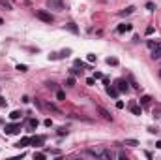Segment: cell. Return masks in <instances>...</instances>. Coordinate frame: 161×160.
I'll use <instances>...</instances> for the list:
<instances>
[{"label": "cell", "instance_id": "1", "mask_svg": "<svg viewBox=\"0 0 161 160\" xmlns=\"http://www.w3.org/2000/svg\"><path fill=\"white\" fill-rule=\"evenodd\" d=\"M36 17H38V19H41L43 23H49V25H51L53 21H55V17H53L51 13L43 12V10H39V12H36Z\"/></svg>", "mask_w": 161, "mask_h": 160}, {"label": "cell", "instance_id": "2", "mask_svg": "<svg viewBox=\"0 0 161 160\" xmlns=\"http://www.w3.org/2000/svg\"><path fill=\"white\" fill-rule=\"evenodd\" d=\"M114 85H116V89H118L120 92H126V91H127V81H126V79H122V77L114 81Z\"/></svg>", "mask_w": 161, "mask_h": 160}, {"label": "cell", "instance_id": "3", "mask_svg": "<svg viewBox=\"0 0 161 160\" xmlns=\"http://www.w3.org/2000/svg\"><path fill=\"white\" fill-rule=\"evenodd\" d=\"M47 6L55 8V10H60V12L64 10V2H60V0H47Z\"/></svg>", "mask_w": 161, "mask_h": 160}, {"label": "cell", "instance_id": "4", "mask_svg": "<svg viewBox=\"0 0 161 160\" xmlns=\"http://www.w3.org/2000/svg\"><path fill=\"white\" fill-rule=\"evenodd\" d=\"M96 109H98V113H99V115H101V117H103V119H105V121H112V115H110V113L107 111L105 108H101V106H98V108H96Z\"/></svg>", "mask_w": 161, "mask_h": 160}, {"label": "cell", "instance_id": "5", "mask_svg": "<svg viewBox=\"0 0 161 160\" xmlns=\"http://www.w3.org/2000/svg\"><path fill=\"white\" fill-rule=\"evenodd\" d=\"M19 128H21L19 124H8L4 132H6V134H17V132H19Z\"/></svg>", "mask_w": 161, "mask_h": 160}, {"label": "cell", "instance_id": "6", "mask_svg": "<svg viewBox=\"0 0 161 160\" xmlns=\"http://www.w3.org/2000/svg\"><path fill=\"white\" fill-rule=\"evenodd\" d=\"M118 92H120V91H118L116 87H110V85H107V94H109L110 98H118Z\"/></svg>", "mask_w": 161, "mask_h": 160}, {"label": "cell", "instance_id": "7", "mask_svg": "<svg viewBox=\"0 0 161 160\" xmlns=\"http://www.w3.org/2000/svg\"><path fill=\"white\" fill-rule=\"evenodd\" d=\"M129 109H131V113H133V115H141V111H142L141 106H137L135 102H131V104H129Z\"/></svg>", "mask_w": 161, "mask_h": 160}, {"label": "cell", "instance_id": "8", "mask_svg": "<svg viewBox=\"0 0 161 160\" xmlns=\"http://www.w3.org/2000/svg\"><path fill=\"white\" fill-rule=\"evenodd\" d=\"M99 158L112 160V158H114V153H110V151H99Z\"/></svg>", "mask_w": 161, "mask_h": 160}, {"label": "cell", "instance_id": "9", "mask_svg": "<svg viewBox=\"0 0 161 160\" xmlns=\"http://www.w3.org/2000/svg\"><path fill=\"white\" fill-rule=\"evenodd\" d=\"M152 59H154V60L161 59V45H157V47H154V51H152Z\"/></svg>", "mask_w": 161, "mask_h": 160}, {"label": "cell", "instance_id": "10", "mask_svg": "<svg viewBox=\"0 0 161 160\" xmlns=\"http://www.w3.org/2000/svg\"><path fill=\"white\" fill-rule=\"evenodd\" d=\"M141 106H148L150 102H152V96H148V94H144V96H141Z\"/></svg>", "mask_w": 161, "mask_h": 160}, {"label": "cell", "instance_id": "11", "mask_svg": "<svg viewBox=\"0 0 161 160\" xmlns=\"http://www.w3.org/2000/svg\"><path fill=\"white\" fill-rule=\"evenodd\" d=\"M43 140H45V138H41V136H38V138H30V143H32V145H41V143H43Z\"/></svg>", "mask_w": 161, "mask_h": 160}, {"label": "cell", "instance_id": "12", "mask_svg": "<svg viewBox=\"0 0 161 160\" xmlns=\"http://www.w3.org/2000/svg\"><path fill=\"white\" fill-rule=\"evenodd\" d=\"M28 143H30V138H23L19 143H15V147H19V149H21V147H26Z\"/></svg>", "mask_w": 161, "mask_h": 160}, {"label": "cell", "instance_id": "13", "mask_svg": "<svg viewBox=\"0 0 161 160\" xmlns=\"http://www.w3.org/2000/svg\"><path fill=\"white\" fill-rule=\"evenodd\" d=\"M131 28H133V27H131V25H120V27H118V32H120V34H122V32H127V30H131Z\"/></svg>", "mask_w": 161, "mask_h": 160}, {"label": "cell", "instance_id": "14", "mask_svg": "<svg viewBox=\"0 0 161 160\" xmlns=\"http://www.w3.org/2000/svg\"><path fill=\"white\" fill-rule=\"evenodd\" d=\"M21 115H23L21 111H11V113H9V119H11V121H19Z\"/></svg>", "mask_w": 161, "mask_h": 160}, {"label": "cell", "instance_id": "15", "mask_svg": "<svg viewBox=\"0 0 161 160\" xmlns=\"http://www.w3.org/2000/svg\"><path fill=\"white\" fill-rule=\"evenodd\" d=\"M26 126H28V130H34V128H38V121H36V119H30Z\"/></svg>", "mask_w": 161, "mask_h": 160}, {"label": "cell", "instance_id": "16", "mask_svg": "<svg viewBox=\"0 0 161 160\" xmlns=\"http://www.w3.org/2000/svg\"><path fill=\"white\" fill-rule=\"evenodd\" d=\"M135 12V8L133 6H127L126 10H124V12H120V15H129V13H133Z\"/></svg>", "mask_w": 161, "mask_h": 160}, {"label": "cell", "instance_id": "17", "mask_svg": "<svg viewBox=\"0 0 161 160\" xmlns=\"http://www.w3.org/2000/svg\"><path fill=\"white\" fill-rule=\"evenodd\" d=\"M124 145H129V147H137L139 141H137V140H126V141H124Z\"/></svg>", "mask_w": 161, "mask_h": 160}, {"label": "cell", "instance_id": "18", "mask_svg": "<svg viewBox=\"0 0 161 160\" xmlns=\"http://www.w3.org/2000/svg\"><path fill=\"white\" fill-rule=\"evenodd\" d=\"M107 64H109V66H116V64H118V59H114V57H109V59H107Z\"/></svg>", "mask_w": 161, "mask_h": 160}, {"label": "cell", "instance_id": "19", "mask_svg": "<svg viewBox=\"0 0 161 160\" xmlns=\"http://www.w3.org/2000/svg\"><path fill=\"white\" fill-rule=\"evenodd\" d=\"M0 6H2L4 10H11V4H9V2H6V0H0Z\"/></svg>", "mask_w": 161, "mask_h": 160}, {"label": "cell", "instance_id": "20", "mask_svg": "<svg viewBox=\"0 0 161 160\" xmlns=\"http://www.w3.org/2000/svg\"><path fill=\"white\" fill-rule=\"evenodd\" d=\"M129 83L133 85V89H141V87L137 85V81H135V77H133V76H129Z\"/></svg>", "mask_w": 161, "mask_h": 160}, {"label": "cell", "instance_id": "21", "mask_svg": "<svg viewBox=\"0 0 161 160\" xmlns=\"http://www.w3.org/2000/svg\"><path fill=\"white\" fill-rule=\"evenodd\" d=\"M66 85H67V87H73V85H75V77H67Z\"/></svg>", "mask_w": 161, "mask_h": 160}, {"label": "cell", "instance_id": "22", "mask_svg": "<svg viewBox=\"0 0 161 160\" xmlns=\"http://www.w3.org/2000/svg\"><path fill=\"white\" fill-rule=\"evenodd\" d=\"M86 60H88V62H96V60H98V57H96V55H92V53H90V55L86 57Z\"/></svg>", "mask_w": 161, "mask_h": 160}, {"label": "cell", "instance_id": "23", "mask_svg": "<svg viewBox=\"0 0 161 160\" xmlns=\"http://www.w3.org/2000/svg\"><path fill=\"white\" fill-rule=\"evenodd\" d=\"M17 70H19V72H26L28 66H24V64H17Z\"/></svg>", "mask_w": 161, "mask_h": 160}, {"label": "cell", "instance_id": "24", "mask_svg": "<svg viewBox=\"0 0 161 160\" xmlns=\"http://www.w3.org/2000/svg\"><path fill=\"white\" fill-rule=\"evenodd\" d=\"M56 98H58V100H64V98H66V94H64L62 91H58V92H56Z\"/></svg>", "mask_w": 161, "mask_h": 160}, {"label": "cell", "instance_id": "25", "mask_svg": "<svg viewBox=\"0 0 161 160\" xmlns=\"http://www.w3.org/2000/svg\"><path fill=\"white\" fill-rule=\"evenodd\" d=\"M67 28H69V30H71V32H75V34H77V27H75V25H73V23H69V25H67Z\"/></svg>", "mask_w": 161, "mask_h": 160}, {"label": "cell", "instance_id": "26", "mask_svg": "<svg viewBox=\"0 0 161 160\" xmlns=\"http://www.w3.org/2000/svg\"><path fill=\"white\" fill-rule=\"evenodd\" d=\"M34 156H36V158H38V160H43V158H45V155H43V153H36Z\"/></svg>", "mask_w": 161, "mask_h": 160}, {"label": "cell", "instance_id": "27", "mask_svg": "<svg viewBox=\"0 0 161 160\" xmlns=\"http://www.w3.org/2000/svg\"><path fill=\"white\" fill-rule=\"evenodd\" d=\"M116 108H118V109H124V102L118 100V102H116Z\"/></svg>", "mask_w": 161, "mask_h": 160}, {"label": "cell", "instance_id": "28", "mask_svg": "<svg viewBox=\"0 0 161 160\" xmlns=\"http://www.w3.org/2000/svg\"><path fill=\"white\" fill-rule=\"evenodd\" d=\"M43 124H45V126H53V121H51V119H45Z\"/></svg>", "mask_w": 161, "mask_h": 160}, {"label": "cell", "instance_id": "29", "mask_svg": "<svg viewBox=\"0 0 161 160\" xmlns=\"http://www.w3.org/2000/svg\"><path fill=\"white\" fill-rule=\"evenodd\" d=\"M58 134H60V136H64V134H67V130H66V128H58Z\"/></svg>", "mask_w": 161, "mask_h": 160}, {"label": "cell", "instance_id": "30", "mask_svg": "<svg viewBox=\"0 0 161 160\" xmlns=\"http://www.w3.org/2000/svg\"><path fill=\"white\" fill-rule=\"evenodd\" d=\"M148 47L154 49V47H157V44H156V42H148Z\"/></svg>", "mask_w": 161, "mask_h": 160}, {"label": "cell", "instance_id": "31", "mask_svg": "<svg viewBox=\"0 0 161 160\" xmlns=\"http://www.w3.org/2000/svg\"><path fill=\"white\" fill-rule=\"evenodd\" d=\"M118 158H122V160H127V156L124 155V153H118Z\"/></svg>", "mask_w": 161, "mask_h": 160}, {"label": "cell", "instance_id": "32", "mask_svg": "<svg viewBox=\"0 0 161 160\" xmlns=\"http://www.w3.org/2000/svg\"><path fill=\"white\" fill-rule=\"evenodd\" d=\"M86 85H94V77H88V79H86Z\"/></svg>", "mask_w": 161, "mask_h": 160}, {"label": "cell", "instance_id": "33", "mask_svg": "<svg viewBox=\"0 0 161 160\" xmlns=\"http://www.w3.org/2000/svg\"><path fill=\"white\" fill-rule=\"evenodd\" d=\"M2 106H6V100H4V98H0V108H2Z\"/></svg>", "mask_w": 161, "mask_h": 160}, {"label": "cell", "instance_id": "34", "mask_svg": "<svg viewBox=\"0 0 161 160\" xmlns=\"http://www.w3.org/2000/svg\"><path fill=\"white\" fill-rule=\"evenodd\" d=\"M156 147H157V149H161V141H157V143H156Z\"/></svg>", "mask_w": 161, "mask_h": 160}, {"label": "cell", "instance_id": "35", "mask_svg": "<svg viewBox=\"0 0 161 160\" xmlns=\"http://www.w3.org/2000/svg\"><path fill=\"white\" fill-rule=\"evenodd\" d=\"M159 76H161V70H159Z\"/></svg>", "mask_w": 161, "mask_h": 160}]
</instances>
